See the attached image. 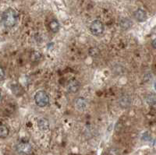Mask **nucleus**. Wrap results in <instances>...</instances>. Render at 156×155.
I'll list each match as a JSON object with an SVG mask.
<instances>
[{
  "mask_svg": "<svg viewBox=\"0 0 156 155\" xmlns=\"http://www.w3.org/2000/svg\"><path fill=\"white\" fill-rule=\"evenodd\" d=\"M4 78H5V71L2 67L0 66V80H2Z\"/></svg>",
  "mask_w": 156,
  "mask_h": 155,
  "instance_id": "nucleus-17",
  "label": "nucleus"
},
{
  "mask_svg": "<svg viewBox=\"0 0 156 155\" xmlns=\"http://www.w3.org/2000/svg\"><path fill=\"white\" fill-rule=\"evenodd\" d=\"M147 101L149 104H153L156 102V95L155 94H149L148 97H147Z\"/></svg>",
  "mask_w": 156,
  "mask_h": 155,
  "instance_id": "nucleus-15",
  "label": "nucleus"
},
{
  "mask_svg": "<svg viewBox=\"0 0 156 155\" xmlns=\"http://www.w3.org/2000/svg\"><path fill=\"white\" fill-rule=\"evenodd\" d=\"M37 126L41 131H47L49 129V122L47 118H39L37 121Z\"/></svg>",
  "mask_w": 156,
  "mask_h": 155,
  "instance_id": "nucleus-8",
  "label": "nucleus"
},
{
  "mask_svg": "<svg viewBox=\"0 0 156 155\" xmlns=\"http://www.w3.org/2000/svg\"><path fill=\"white\" fill-rule=\"evenodd\" d=\"M11 89H12V93L17 96L22 95L23 93V89L19 84H13L12 86V87H11Z\"/></svg>",
  "mask_w": 156,
  "mask_h": 155,
  "instance_id": "nucleus-12",
  "label": "nucleus"
},
{
  "mask_svg": "<svg viewBox=\"0 0 156 155\" xmlns=\"http://www.w3.org/2000/svg\"><path fill=\"white\" fill-rule=\"evenodd\" d=\"M89 54H90V55H91V56L95 57L96 55L99 54V51L95 48H91L89 50Z\"/></svg>",
  "mask_w": 156,
  "mask_h": 155,
  "instance_id": "nucleus-16",
  "label": "nucleus"
},
{
  "mask_svg": "<svg viewBox=\"0 0 156 155\" xmlns=\"http://www.w3.org/2000/svg\"><path fill=\"white\" fill-rule=\"evenodd\" d=\"M152 46H153V48H155V49H156V38H154V40H153Z\"/></svg>",
  "mask_w": 156,
  "mask_h": 155,
  "instance_id": "nucleus-18",
  "label": "nucleus"
},
{
  "mask_svg": "<svg viewBox=\"0 0 156 155\" xmlns=\"http://www.w3.org/2000/svg\"><path fill=\"white\" fill-rule=\"evenodd\" d=\"M32 147L28 143H20L16 146V150L19 153L21 154H28L31 152Z\"/></svg>",
  "mask_w": 156,
  "mask_h": 155,
  "instance_id": "nucleus-4",
  "label": "nucleus"
},
{
  "mask_svg": "<svg viewBox=\"0 0 156 155\" xmlns=\"http://www.w3.org/2000/svg\"><path fill=\"white\" fill-rule=\"evenodd\" d=\"M2 100V94H1V93H0V101Z\"/></svg>",
  "mask_w": 156,
  "mask_h": 155,
  "instance_id": "nucleus-19",
  "label": "nucleus"
},
{
  "mask_svg": "<svg viewBox=\"0 0 156 155\" xmlns=\"http://www.w3.org/2000/svg\"><path fill=\"white\" fill-rule=\"evenodd\" d=\"M104 30H105V26H104V24L100 20L95 19V20H94L92 23H90V30L91 33L94 34V35H101V33L104 32Z\"/></svg>",
  "mask_w": 156,
  "mask_h": 155,
  "instance_id": "nucleus-3",
  "label": "nucleus"
},
{
  "mask_svg": "<svg viewBox=\"0 0 156 155\" xmlns=\"http://www.w3.org/2000/svg\"><path fill=\"white\" fill-rule=\"evenodd\" d=\"M49 28L51 32L57 33L59 30V23L57 19H52L49 23Z\"/></svg>",
  "mask_w": 156,
  "mask_h": 155,
  "instance_id": "nucleus-11",
  "label": "nucleus"
},
{
  "mask_svg": "<svg viewBox=\"0 0 156 155\" xmlns=\"http://www.w3.org/2000/svg\"><path fill=\"white\" fill-rule=\"evenodd\" d=\"M34 101L39 107H45L49 104V97L44 90H38L34 95Z\"/></svg>",
  "mask_w": 156,
  "mask_h": 155,
  "instance_id": "nucleus-2",
  "label": "nucleus"
},
{
  "mask_svg": "<svg viewBox=\"0 0 156 155\" xmlns=\"http://www.w3.org/2000/svg\"><path fill=\"white\" fill-rule=\"evenodd\" d=\"M120 27L122 30H128L132 26V22L131 20L128 18H123L120 20Z\"/></svg>",
  "mask_w": 156,
  "mask_h": 155,
  "instance_id": "nucleus-10",
  "label": "nucleus"
},
{
  "mask_svg": "<svg viewBox=\"0 0 156 155\" xmlns=\"http://www.w3.org/2000/svg\"><path fill=\"white\" fill-rule=\"evenodd\" d=\"M80 88V82L76 79H71L67 83V90L70 93H76Z\"/></svg>",
  "mask_w": 156,
  "mask_h": 155,
  "instance_id": "nucleus-5",
  "label": "nucleus"
},
{
  "mask_svg": "<svg viewBox=\"0 0 156 155\" xmlns=\"http://www.w3.org/2000/svg\"><path fill=\"white\" fill-rule=\"evenodd\" d=\"M133 16H134L135 19L139 22H144L147 19V14H146V12L141 9H136V10L133 12Z\"/></svg>",
  "mask_w": 156,
  "mask_h": 155,
  "instance_id": "nucleus-7",
  "label": "nucleus"
},
{
  "mask_svg": "<svg viewBox=\"0 0 156 155\" xmlns=\"http://www.w3.org/2000/svg\"><path fill=\"white\" fill-rule=\"evenodd\" d=\"M2 23L6 28H12L17 22V13L12 8H9L4 11L2 16Z\"/></svg>",
  "mask_w": 156,
  "mask_h": 155,
  "instance_id": "nucleus-1",
  "label": "nucleus"
},
{
  "mask_svg": "<svg viewBox=\"0 0 156 155\" xmlns=\"http://www.w3.org/2000/svg\"><path fill=\"white\" fill-rule=\"evenodd\" d=\"M41 57V54L39 51H34L31 53V55H30V58H31L32 61L36 62V61H38Z\"/></svg>",
  "mask_w": 156,
  "mask_h": 155,
  "instance_id": "nucleus-14",
  "label": "nucleus"
},
{
  "mask_svg": "<svg viewBox=\"0 0 156 155\" xmlns=\"http://www.w3.org/2000/svg\"><path fill=\"white\" fill-rule=\"evenodd\" d=\"M9 132V129L5 125H0V138H6Z\"/></svg>",
  "mask_w": 156,
  "mask_h": 155,
  "instance_id": "nucleus-13",
  "label": "nucleus"
},
{
  "mask_svg": "<svg viewBox=\"0 0 156 155\" xmlns=\"http://www.w3.org/2000/svg\"><path fill=\"white\" fill-rule=\"evenodd\" d=\"M119 106L122 108H126L131 104V97L128 94H122L119 97Z\"/></svg>",
  "mask_w": 156,
  "mask_h": 155,
  "instance_id": "nucleus-6",
  "label": "nucleus"
},
{
  "mask_svg": "<svg viewBox=\"0 0 156 155\" xmlns=\"http://www.w3.org/2000/svg\"><path fill=\"white\" fill-rule=\"evenodd\" d=\"M75 106L79 111H83L87 107V102L86 100L83 97H78L76 100H75Z\"/></svg>",
  "mask_w": 156,
  "mask_h": 155,
  "instance_id": "nucleus-9",
  "label": "nucleus"
}]
</instances>
